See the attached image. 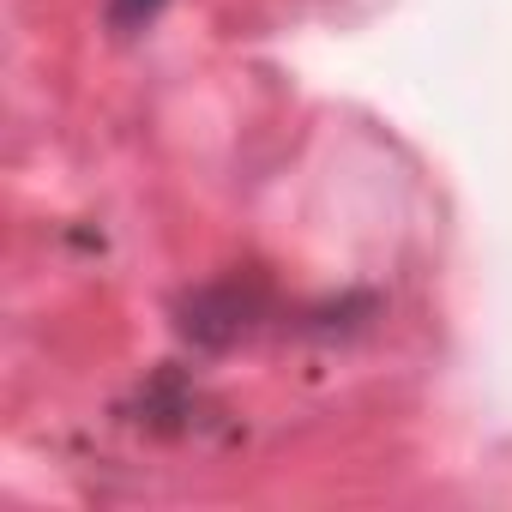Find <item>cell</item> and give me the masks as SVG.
<instances>
[{
  "label": "cell",
  "mask_w": 512,
  "mask_h": 512,
  "mask_svg": "<svg viewBox=\"0 0 512 512\" xmlns=\"http://www.w3.org/2000/svg\"><path fill=\"white\" fill-rule=\"evenodd\" d=\"M163 7H169V0H109V13H103V19H109L115 37H133V31H145Z\"/></svg>",
  "instance_id": "obj_1"
}]
</instances>
